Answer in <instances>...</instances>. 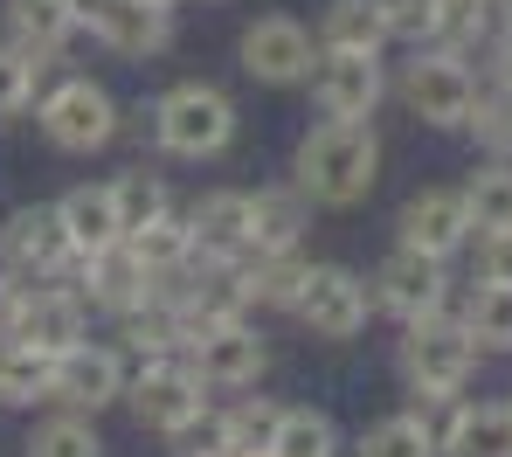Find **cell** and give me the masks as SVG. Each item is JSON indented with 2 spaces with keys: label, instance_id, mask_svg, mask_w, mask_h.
I'll return each instance as SVG.
<instances>
[{
  "label": "cell",
  "instance_id": "obj_20",
  "mask_svg": "<svg viewBox=\"0 0 512 457\" xmlns=\"http://www.w3.org/2000/svg\"><path fill=\"white\" fill-rule=\"evenodd\" d=\"M0 35L21 49V56H35L42 70L77 42V7L70 0H7L0 7Z\"/></svg>",
  "mask_w": 512,
  "mask_h": 457
},
{
  "label": "cell",
  "instance_id": "obj_30",
  "mask_svg": "<svg viewBox=\"0 0 512 457\" xmlns=\"http://www.w3.org/2000/svg\"><path fill=\"white\" fill-rule=\"evenodd\" d=\"M464 326H471V340L485 354H512V284H471Z\"/></svg>",
  "mask_w": 512,
  "mask_h": 457
},
{
  "label": "cell",
  "instance_id": "obj_15",
  "mask_svg": "<svg viewBox=\"0 0 512 457\" xmlns=\"http://www.w3.org/2000/svg\"><path fill=\"white\" fill-rule=\"evenodd\" d=\"M90 333V305L77 284H63V277H49V284H28V298H21V312H14V347H35V354H70L77 340Z\"/></svg>",
  "mask_w": 512,
  "mask_h": 457
},
{
  "label": "cell",
  "instance_id": "obj_14",
  "mask_svg": "<svg viewBox=\"0 0 512 457\" xmlns=\"http://www.w3.org/2000/svg\"><path fill=\"white\" fill-rule=\"evenodd\" d=\"M388 97V70L367 49H319L312 63V104L319 118H374Z\"/></svg>",
  "mask_w": 512,
  "mask_h": 457
},
{
  "label": "cell",
  "instance_id": "obj_32",
  "mask_svg": "<svg viewBox=\"0 0 512 457\" xmlns=\"http://www.w3.org/2000/svg\"><path fill=\"white\" fill-rule=\"evenodd\" d=\"M111 194H118L125 236L146 229V222H160V215H173V187H167V174H153V167H125V174L111 181Z\"/></svg>",
  "mask_w": 512,
  "mask_h": 457
},
{
  "label": "cell",
  "instance_id": "obj_5",
  "mask_svg": "<svg viewBox=\"0 0 512 457\" xmlns=\"http://www.w3.org/2000/svg\"><path fill=\"white\" fill-rule=\"evenodd\" d=\"M402 104H409V118L429 125V132H464L471 125V111H478V70L464 63V56H450V49H416L409 63H402Z\"/></svg>",
  "mask_w": 512,
  "mask_h": 457
},
{
  "label": "cell",
  "instance_id": "obj_6",
  "mask_svg": "<svg viewBox=\"0 0 512 457\" xmlns=\"http://www.w3.org/2000/svg\"><path fill=\"white\" fill-rule=\"evenodd\" d=\"M125 409L139 416V430L173 437V430H187V423L208 409V381L187 367V354L139 361V367H132V381H125Z\"/></svg>",
  "mask_w": 512,
  "mask_h": 457
},
{
  "label": "cell",
  "instance_id": "obj_13",
  "mask_svg": "<svg viewBox=\"0 0 512 457\" xmlns=\"http://www.w3.org/2000/svg\"><path fill=\"white\" fill-rule=\"evenodd\" d=\"M77 291H84L90 312L125 319V312H139L146 298H160V271H146V257L118 236V243H104V250L77 257Z\"/></svg>",
  "mask_w": 512,
  "mask_h": 457
},
{
  "label": "cell",
  "instance_id": "obj_16",
  "mask_svg": "<svg viewBox=\"0 0 512 457\" xmlns=\"http://www.w3.org/2000/svg\"><path fill=\"white\" fill-rule=\"evenodd\" d=\"M471 236H478V222H471L464 187H423V194H409L402 215H395V243L429 250V257H443V264H450L457 250H471Z\"/></svg>",
  "mask_w": 512,
  "mask_h": 457
},
{
  "label": "cell",
  "instance_id": "obj_17",
  "mask_svg": "<svg viewBox=\"0 0 512 457\" xmlns=\"http://www.w3.org/2000/svg\"><path fill=\"white\" fill-rule=\"evenodd\" d=\"M125 381H132V367H125L118 347H90V340H77L70 354H56L49 402H56V409H77V416H97V409L125 402Z\"/></svg>",
  "mask_w": 512,
  "mask_h": 457
},
{
  "label": "cell",
  "instance_id": "obj_38",
  "mask_svg": "<svg viewBox=\"0 0 512 457\" xmlns=\"http://www.w3.org/2000/svg\"><path fill=\"white\" fill-rule=\"evenodd\" d=\"M471 243V284H512V229H485Z\"/></svg>",
  "mask_w": 512,
  "mask_h": 457
},
{
  "label": "cell",
  "instance_id": "obj_41",
  "mask_svg": "<svg viewBox=\"0 0 512 457\" xmlns=\"http://www.w3.org/2000/svg\"><path fill=\"white\" fill-rule=\"evenodd\" d=\"M499 7H506V28H512V0H499Z\"/></svg>",
  "mask_w": 512,
  "mask_h": 457
},
{
  "label": "cell",
  "instance_id": "obj_12",
  "mask_svg": "<svg viewBox=\"0 0 512 457\" xmlns=\"http://www.w3.org/2000/svg\"><path fill=\"white\" fill-rule=\"evenodd\" d=\"M187 367L208 381V395H236V388L263 381L270 347H263V333H256L250 319H222V326H208V333L187 340Z\"/></svg>",
  "mask_w": 512,
  "mask_h": 457
},
{
  "label": "cell",
  "instance_id": "obj_10",
  "mask_svg": "<svg viewBox=\"0 0 512 457\" xmlns=\"http://www.w3.org/2000/svg\"><path fill=\"white\" fill-rule=\"evenodd\" d=\"M236 63L243 77L270 84V91H291V84H312V63H319V28L291 21V14H256L236 42Z\"/></svg>",
  "mask_w": 512,
  "mask_h": 457
},
{
  "label": "cell",
  "instance_id": "obj_23",
  "mask_svg": "<svg viewBox=\"0 0 512 457\" xmlns=\"http://www.w3.org/2000/svg\"><path fill=\"white\" fill-rule=\"evenodd\" d=\"M388 35V0H326L319 7V49H367L381 56Z\"/></svg>",
  "mask_w": 512,
  "mask_h": 457
},
{
  "label": "cell",
  "instance_id": "obj_24",
  "mask_svg": "<svg viewBox=\"0 0 512 457\" xmlns=\"http://www.w3.org/2000/svg\"><path fill=\"white\" fill-rule=\"evenodd\" d=\"M118 340H125V354H132V361H167V354H187V326H180V312H173L167 298H146L139 312H125V319H118Z\"/></svg>",
  "mask_w": 512,
  "mask_h": 457
},
{
  "label": "cell",
  "instance_id": "obj_9",
  "mask_svg": "<svg viewBox=\"0 0 512 457\" xmlns=\"http://www.w3.org/2000/svg\"><path fill=\"white\" fill-rule=\"evenodd\" d=\"M0 264L21 271L28 284H49V277L77 284V243H70L63 215H56V201H28V208H14L0 222Z\"/></svg>",
  "mask_w": 512,
  "mask_h": 457
},
{
  "label": "cell",
  "instance_id": "obj_27",
  "mask_svg": "<svg viewBox=\"0 0 512 457\" xmlns=\"http://www.w3.org/2000/svg\"><path fill=\"white\" fill-rule=\"evenodd\" d=\"M305 257L298 250H277V257H250L243 277H250V305L256 312H291L298 305V291H305Z\"/></svg>",
  "mask_w": 512,
  "mask_h": 457
},
{
  "label": "cell",
  "instance_id": "obj_35",
  "mask_svg": "<svg viewBox=\"0 0 512 457\" xmlns=\"http://www.w3.org/2000/svg\"><path fill=\"white\" fill-rule=\"evenodd\" d=\"M492 160H512V91H499V84H485L478 91V111H471V125H464Z\"/></svg>",
  "mask_w": 512,
  "mask_h": 457
},
{
  "label": "cell",
  "instance_id": "obj_40",
  "mask_svg": "<svg viewBox=\"0 0 512 457\" xmlns=\"http://www.w3.org/2000/svg\"><path fill=\"white\" fill-rule=\"evenodd\" d=\"M21 298H28V277H21V271H7V264H0V340L14 333V312H21Z\"/></svg>",
  "mask_w": 512,
  "mask_h": 457
},
{
  "label": "cell",
  "instance_id": "obj_22",
  "mask_svg": "<svg viewBox=\"0 0 512 457\" xmlns=\"http://www.w3.org/2000/svg\"><path fill=\"white\" fill-rule=\"evenodd\" d=\"M56 215H63V229H70L77 257H90V250H104V243H118V236H125V215H118V194H111V181L70 187V194L56 201Z\"/></svg>",
  "mask_w": 512,
  "mask_h": 457
},
{
  "label": "cell",
  "instance_id": "obj_11",
  "mask_svg": "<svg viewBox=\"0 0 512 457\" xmlns=\"http://www.w3.org/2000/svg\"><path fill=\"white\" fill-rule=\"evenodd\" d=\"M77 7V28H90L111 56H167L173 49V7L167 0H70Z\"/></svg>",
  "mask_w": 512,
  "mask_h": 457
},
{
  "label": "cell",
  "instance_id": "obj_37",
  "mask_svg": "<svg viewBox=\"0 0 512 457\" xmlns=\"http://www.w3.org/2000/svg\"><path fill=\"white\" fill-rule=\"evenodd\" d=\"M35 84H42V63H35V56H21V49L0 35V118L28 111V104H35Z\"/></svg>",
  "mask_w": 512,
  "mask_h": 457
},
{
  "label": "cell",
  "instance_id": "obj_1",
  "mask_svg": "<svg viewBox=\"0 0 512 457\" xmlns=\"http://www.w3.org/2000/svg\"><path fill=\"white\" fill-rule=\"evenodd\" d=\"M381 181V132L374 118H319L298 146H291V187L312 208H360Z\"/></svg>",
  "mask_w": 512,
  "mask_h": 457
},
{
  "label": "cell",
  "instance_id": "obj_31",
  "mask_svg": "<svg viewBox=\"0 0 512 457\" xmlns=\"http://www.w3.org/2000/svg\"><path fill=\"white\" fill-rule=\"evenodd\" d=\"M125 243L146 257V271H160V277H173V271H187V264H194V229H187V215H160V222L132 229Z\"/></svg>",
  "mask_w": 512,
  "mask_h": 457
},
{
  "label": "cell",
  "instance_id": "obj_34",
  "mask_svg": "<svg viewBox=\"0 0 512 457\" xmlns=\"http://www.w3.org/2000/svg\"><path fill=\"white\" fill-rule=\"evenodd\" d=\"M443 7L450 0H388V35L409 49H443Z\"/></svg>",
  "mask_w": 512,
  "mask_h": 457
},
{
  "label": "cell",
  "instance_id": "obj_3",
  "mask_svg": "<svg viewBox=\"0 0 512 457\" xmlns=\"http://www.w3.org/2000/svg\"><path fill=\"white\" fill-rule=\"evenodd\" d=\"M236 97L215 84H173L153 97V139L173 160H222L236 146Z\"/></svg>",
  "mask_w": 512,
  "mask_h": 457
},
{
  "label": "cell",
  "instance_id": "obj_26",
  "mask_svg": "<svg viewBox=\"0 0 512 457\" xmlns=\"http://www.w3.org/2000/svg\"><path fill=\"white\" fill-rule=\"evenodd\" d=\"M49 381H56V354H35V347H0V409H35L49 402Z\"/></svg>",
  "mask_w": 512,
  "mask_h": 457
},
{
  "label": "cell",
  "instance_id": "obj_33",
  "mask_svg": "<svg viewBox=\"0 0 512 457\" xmlns=\"http://www.w3.org/2000/svg\"><path fill=\"white\" fill-rule=\"evenodd\" d=\"M28 457H104V437H97V423H90V416L56 409V416H42V423H35Z\"/></svg>",
  "mask_w": 512,
  "mask_h": 457
},
{
  "label": "cell",
  "instance_id": "obj_21",
  "mask_svg": "<svg viewBox=\"0 0 512 457\" xmlns=\"http://www.w3.org/2000/svg\"><path fill=\"white\" fill-rule=\"evenodd\" d=\"M250 229H256V257H277V250H298L305 229H312V201L298 187H256L250 194Z\"/></svg>",
  "mask_w": 512,
  "mask_h": 457
},
{
  "label": "cell",
  "instance_id": "obj_36",
  "mask_svg": "<svg viewBox=\"0 0 512 457\" xmlns=\"http://www.w3.org/2000/svg\"><path fill=\"white\" fill-rule=\"evenodd\" d=\"M277 416H284V402H270V395H243V402H229V423H236V444H243V457H270Z\"/></svg>",
  "mask_w": 512,
  "mask_h": 457
},
{
  "label": "cell",
  "instance_id": "obj_28",
  "mask_svg": "<svg viewBox=\"0 0 512 457\" xmlns=\"http://www.w3.org/2000/svg\"><path fill=\"white\" fill-rule=\"evenodd\" d=\"M270 457H340V423L312 402L284 409L277 416V437H270Z\"/></svg>",
  "mask_w": 512,
  "mask_h": 457
},
{
  "label": "cell",
  "instance_id": "obj_19",
  "mask_svg": "<svg viewBox=\"0 0 512 457\" xmlns=\"http://www.w3.org/2000/svg\"><path fill=\"white\" fill-rule=\"evenodd\" d=\"M436 451L443 457H512V402H443L436 423Z\"/></svg>",
  "mask_w": 512,
  "mask_h": 457
},
{
  "label": "cell",
  "instance_id": "obj_2",
  "mask_svg": "<svg viewBox=\"0 0 512 457\" xmlns=\"http://www.w3.org/2000/svg\"><path fill=\"white\" fill-rule=\"evenodd\" d=\"M395 361H402V381H409L423 402H450V395L471 388V374H478V361H485V347L471 340L464 312H436V319L402 326Z\"/></svg>",
  "mask_w": 512,
  "mask_h": 457
},
{
  "label": "cell",
  "instance_id": "obj_4",
  "mask_svg": "<svg viewBox=\"0 0 512 457\" xmlns=\"http://www.w3.org/2000/svg\"><path fill=\"white\" fill-rule=\"evenodd\" d=\"M35 125H42V139L56 153L90 160V153H104L125 132V111H118V97L104 91L97 77H63V84H49L35 97Z\"/></svg>",
  "mask_w": 512,
  "mask_h": 457
},
{
  "label": "cell",
  "instance_id": "obj_7",
  "mask_svg": "<svg viewBox=\"0 0 512 457\" xmlns=\"http://www.w3.org/2000/svg\"><path fill=\"white\" fill-rule=\"evenodd\" d=\"M291 319L312 333V340H360L367 333V319H374V291H367V277L346 271V264H312L305 271V291H298V305H291Z\"/></svg>",
  "mask_w": 512,
  "mask_h": 457
},
{
  "label": "cell",
  "instance_id": "obj_29",
  "mask_svg": "<svg viewBox=\"0 0 512 457\" xmlns=\"http://www.w3.org/2000/svg\"><path fill=\"white\" fill-rule=\"evenodd\" d=\"M464 201H471V222H478V236L485 229H512V160H478L471 174H464Z\"/></svg>",
  "mask_w": 512,
  "mask_h": 457
},
{
  "label": "cell",
  "instance_id": "obj_8",
  "mask_svg": "<svg viewBox=\"0 0 512 457\" xmlns=\"http://www.w3.org/2000/svg\"><path fill=\"white\" fill-rule=\"evenodd\" d=\"M367 291H374V312H388V319L416 326V319H436V312H450V264H443V257H429V250H409V243H395V250L374 264Z\"/></svg>",
  "mask_w": 512,
  "mask_h": 457
},
{
  "label": "cell",
  "instance_id": "obj_39",
  "mask_svg": "<svg viewBox=\"0 0 512 457\" xmlns=\"http://www.w3.org/2000/svg\"><path fill=\"white\" fill-rule=\"evenodd\" d=\"M478 63H485V77H478V84H499V91H512V28H499V35L485 42V56H478Z\"/></svg>",
  "mask_w": 512,
  "mask_h": 457
},
{
  "label": "cell",
  "instance_id": "obj_42",
  "mask_svg": "<svg viewBox=\"0 0 512 457\" xmlns=\"http://www.w3.org/2000/svg\"><path fill=\"white\" fill-rule=\"evenodd\" d=\"M167 7H180V0H167Z\"/></svg>",
  "mask_w": 512,
  "mask_h": 457
},
{
  "label": "cell",
  "instance_id": "obj_18",
  "mask_svg": "<svg viewBox=\"0 0 512 457\" xmlns=\"http://www.w3.org/2000/svg\"><path fill=\"white\" fill-rule=\"evenodd\" d=\"M187 229H194V257L208 264H250L256 257V229H250V194L243 187H215L187 208Z\"/></svg>",
  "mask_w": 512,
  "mask_h": 457
},
{
  "label": "cell",
  "instance_id": "obj_25",
  "mask_svg": "<svg viewBox=\"0 0 512 457\" xmlns=\"http://www.w3.org/2000/svg\"><path fill=\"white\" fill-rule=\"evenodd\" d=\"M360 457H436V416L416 402V409H395V416L367 423L360 430Z\"/></svg>",
  "mask_w": 512,
  "mask_h": 457
}]
</instances>
